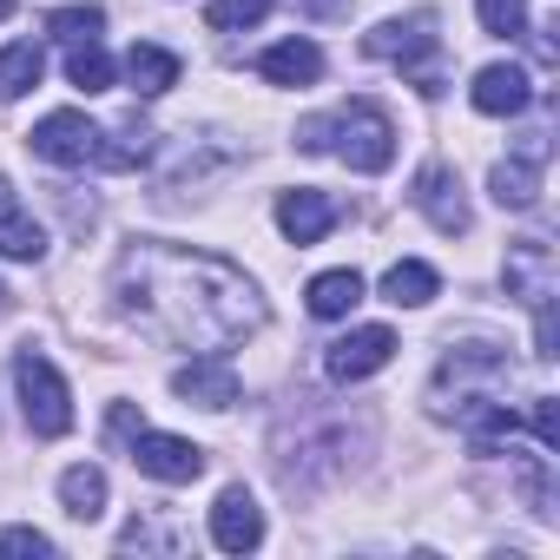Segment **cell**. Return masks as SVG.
<instances>
[{
	"instance_id": "8",
	"label": "cell",
	"mask_w": 560,
	"mask_h": 560,
	"mask_svg": "<svg viewBox=\"0 0 560 560\" xmlns=\"http://www.w3.org/2000/svg\"><path fill=\"white\" fill-rule=\"evenodd\" d=\"M508 370H514V363H508L501 343H448V357H442V383H455V402H462V396H488ZM442 409H448V402H435V416H442Z\"/></svg>"
},
{
	"instance_id": "29",
	"label": "cell",
	"mask_w": 560,
	"mask_h": 560,
	"mask_svg": "<svg viewBox=\"0 0 560 560\" xmlns=\"http://www.w3.org/2000/svg\"><path fill=\"white\" fill-rule=\"evenodd\" d=\"M0 553H54V540L40 527H0Z\"/></svg>"
},
{
	"instance_id": "25",
	"label": "cell",
	"mask_w": 560,
	"mask_h": 560,
	"mask_svg": "<svg viewBox=\"0 0 560 560\" xmlns=\"http://www.w3.org/2000/svg\"><path fill=\"white\" fill-rule=\"evenodd\" d=\"M100 27H106V8H93V0H86V8H54L47 14V34L54 40H100Z\"/></svg>"
},
{
	"instance_id": "6",
	"label": "cell",
	"mask_w": 560,
	"mask_h": 560,
	"mask_svg": "<svg viewBox=\"0 0 560 560\" xmlns=\"http://www.w3.org/2000/svg\"><path fill=\"white\" fill-rule=\"evenodd\" d=\"M27 145H34V159H47V165H93L100 159V126L86 119V113H47L34 132H27Z\"/></svg>"
},
{
	"instance_id": "11",
	"label": "cell",
	"mask_w": 560,
	"mask_h": 560,
	"mask_svg": "<svg viewBox=\"0 0 560 560\" xmlns=\"http://www.w3.org/2000/svg\"><path fill=\"white\" fill-rule=\"evenodd\" d=\"M468 100H475V113H488V119H514V113H527V100H534V80H527V67H514V60H494V67H481V73H475Z\"/></svg>"
},
{
	"instance_id": "14",
	"label": "cell",
	"mask_w": 560,
	"mask_h": 560,
	"mask_svg": "<svg viewBox=\"0 0 560 560\" xmlns=\"http://www.w3.org/2000/svg\"><path fill=\"white\" fill-rule=\"evenodd\" d=\"M337 218H343V205L330 191H311V185H298V191L277 198V231H284L291 244H317Z\"/></svg>"
},
{
	"instance_id": "30",
	"label": "cell",
	"mask_w": 560,
	"mask_h": 560,
	"mask_svg": "<svg viewBox=\"0 0 560 560\" xmlns=\"http://www.w3.org/2000/svg\"><path fill=\"white\" fill-rule=\"evenodd\" d=\"M14 8H21V0H0V21H8V14H14Z\"/></svg>"
},
{
	"instance_id": "15",
	"label": "cell",
	"mask_w": 560,
	"mask_h": 560,
	"mask_svg": "<svg viewBox=\"0 0 560 560\" xmlns=\"http://www.w3.org/2000/svg\"><path fill=\"white\" fill-rule=\"evenodd\" d=\"M257 73L270 86H311V80H324V47L317 40H277L257 54Z\"/></svg>"
},
{
	"instance_id": "2",
	"label": "cell",
	"mask_w": 560,
	"mask_h": 560,
	"mask_svg": "<svg viewBox=\"0 0 560 560\" xmlns=\"http://www.w3.org/2000/svg\"><path fill=\"white\" fill-rule=\"evenodd\" d=\"M298 152H337L350 172H389L396 165V119L376 106V100H350L324 119H304L298 126Z\"/></svg>"
},
{
	"instance_id": "27",
	"label": "cell",
	"mask_w": 560,
	"mask_h": 560,
	"mask_svg": "<svg viewBox=\"0 0 560 560\" xmlns=\"http://www.w3.org/2000/svg\"><path fill=\"white\" fill-rule=\"evenodd\" d=\"M270 8H277V0H211V14H205V21H211L218 34H237V27H257Z\"/></svg>"
},
{
	"instance_id": "22",
	"label": "cell",
	"mask_w": 560,
	"mask_h": 560,
	"mask_svg": "<svg viewBox=\"0 0 560 560\" xmlns=\"http://www.w3.org/2000/svg\"><path fill=\"white\" fill-rule=\"evenodd\" d=\"M47 73V47L40 40H14V47H0V100H21L34 93Z\"/></svg>"
},
{
	"instance_id": "20",
	"label": "cell",
	"mask_w": 560,
	"mask_h": 560,
	"mask_svg": "<svg viewBox=\"0 0 560 560\" xmlns=\"http://www.w3.org/2000/svg\"><path fill=\"white\" fill-rule=\"evenodd\" d=\"M126 80H132V93L139 100H159V93H172L178 86V54H165V47H132L126 54Z\"/></svg>"
},
{
	"instance_id": "5",
	"label": "cell",
	"mask_w": 560,
	"mask_h": 560,
	"mask_svg": "<svg viewBox=\"0 0 560 560\" xmlns=\"http://www.w3.org/2000/svg\"><path fill=\"white\" fill-rule=\"evenodd\" d=\"M126 455H132L139 475H152V481H165V488H185V481L205 475V448H198V442H185V435H159V429H145V422L126 435Z\"/></svg>"
},
{
	"instance_id": "16",
	"label": "cell",
	"mask_w": 560,
	"mask_h": 560,
	"mask_svg": "<svg viewBox=\"0 0 560 560\" xmlns=\"http://www.w3.org/2000/svg\"><path fill=\"white\" fill-rule=\"evenodd\" d=\"M0 257H14V264H40L47 257V231L21 211L8 178H0Z\"/></svg>"
},
{
	"instance_id": "26",
	"label": "cell",
	"mask_w": 560,
	"mask_h": 560,
	"mask_svg": "<svg viewBox=\"0 0 560 560\" xmlns=\"http://www.w3.org/2000/svg\"><path fill=\"white\" fill-rule=\"evenodd\" d=\"M475 14H481V34H494V40L527 34V0H475Z\"/></svg>"
},
{
	"instance_id": "17",
	"label": "cell",
	"mask_w": 560,
	"mask_h": 560,
	"mask_svg": "<svg viewBox=\"0 0 560 560\" xmlns=\"http://www.w3.org/2000/svg\"><path fill=\"white\" fill-rule=\"evenodd\" d=\"M435 291H442V277H435V264H422V257H402V264L383 270V298H389L396 311H422Z\"/></svg>"
},
{
	"instance_id": "10",
	"label": "cell",
	"mask_w": 560,
	"mask_h": 560,
	"mask_svg": "<svg viewBox=\"0 0 560 560\" xmlns=\"http://www.w3.org/2000/svg\"><path fill=\"white\" fill-rule=\"evenodd\" d=\"M389 357H396V330L363 324V330H350V337H337V343H330L324 370H330V383H363V376L389 370Z\"/></svg>"
},
{
	"instance_id": "18",
	"label": "cell",
	"mask_w": 560,
	"mask_h": 560,
	"mask_svg": "<svg viewBox=\"0 0 560 560\" xmlns=\"http://www.w3.org/2000/svg\"><path fill=\"white\" fill-rule=\"evenodd\" d=\"M311 317L317 324H337V317H350L357 304H363V277L357 270H324V277H311Z\"/></svg>"
},
{
	"instance_id": "24",
	"label": "cell",
	"mask_w": 560,
	"mask_h": 560,
	"mask_svg": "<svg viewBox=\"0 0 560 560\" xmlns=\"http://www.w3.org/2000/svg\"><path fill=\"white\" fill-rule=\"evenodd\" d=\"M67 80H73L80 93H106V86H113L106 47H100V40H73V47H67Z\"/></svg>"
},
{
	"instance_id": "21",
	"label": "cell",
	"mask_w": 560,
	"mask_h": 560,
	"mask_svg": "<svg viewBox=\"0 0 560 560\" xmlns=\"http://www.w3.org/2000/svg\"><path fill=\"white\" fill-rule=\"evenodd\" d=\"M488 191H494V205L501 211H527L534 198H540V159H501L494 165V178H488Z\"/></svg>"
},
{
	"instance_id": "7",
	"label": "cell",
	"mask_w": 560,
	"mask_h": 560,
	"mask_svg": "<svg viewBox=\"0 0 560 560\" xmlns=\"http://www.w3.org/2000/svg\"><path fill=\"white\" fill-rule=\"evenodd\" d=\"M435 47H442V34H435V14L429 8H416V14L383 21L376 34H363V54L370 60H389V67H422Z\"/></svg>"
},
{
	"instance_id": "9",
	"label": "cell",
	"mask_w": 560,
	"mask_h": 560,
	"mask_svg": "<svg viewBox=\"0 0 560 560\" xmlns=\"http://www.w3.org/2000/svg\"><path fill=\"white\" fill-rule=\"evenodd\" d=\"M409 205L442 231V237H462L468 231V198H462V178L435 159V165H422L416 172V191H409Z\"/></svg>"
},
{
	"instance_id": "1",
	"label": "cell",
	"mask_w": 560,
	"mask_h": 560,
	"mask_svg": "<svg viewBox=\"0 0 560 560\" xmlns=\"http://www.w3.org/2000/svg\"><path fill=\"white\" fill-rule=\"evenodd\" d=\"M113 304L126 324H139L152 343L172 350H231L250 330H264V298L257 284L211 257V250H185V244H159V237H132L113 264Z\"/></svg>"
},
{
	"instance_id": "4",
	"label": "cell",
	"mask_w": 560,
	"mask_h": 560,
	"mask_svg": "<svg viewBox=\"0 0 560 560\" xmlns=\"http://www.w3.org/2000/svg\"><path fill=\"white\" fill-rule=\"evenodd\" d=\"M14 389H21V409H27V429L34 435H67L73 429V396H67V376L27 343V350H14Z\"/></svg>"
},
{
	"instance_id": "23",
	"label": "cell",
	"mask_w": 560,
	"mask_h": 560,
	"mask_svg": "<svg viewBox=\"0 0 560 560\" xmlns=\"http://www.w3.org/2000/svg\"><path fill=\"white\" fill-rule=\"evenodd\" d=\"M60 501H67L73 521H100V514H106V475H100L93 462L67 468V475H60Z\"/></svg>"
},
{
	"instance_id": "28",
	"label": "cell",
	"mask_w": 560,
	"mask_h": 560,
	"mask_svg": "<svg viewBox=\"0 0 560 560\" xmlns=\"http://www.w3.org/2000/svg\"><path fill=\"white\" fill-rule=\"evenodd\" d=\"M527 429H534L540 448H560V402H553V396H534V402H527Z\"/></svg>"
},
{
	"instance_id": "3",
	"label": "cell",
	"mask_w": 560,
	"mask_h": 560,
	"mask_svg": "<svg viewBox=\"0 0 560 560\" xmlns=\"http://www.w3.org/2000/svg\"><path fill=\"white\" fill-rule=\"evenodd\" d=\"M501 277H508V298L534 311V357H553V291H560V257H553V244L547 237L508 244Z\"/></svg>"
},
{
	"instance_id": "13",
	"label": "cell",
	"mask_w": 560,
	"mask_h": 560,
	"mask_svg": "<svg viewBox=\"0 0 560 560\" xmlns=\"http://www.w3.org/2000/svg\"><path fill=\"white\" fill-rule=\"evenodd\" d=\"M211 540H218L224 553H250V547L264 540V508L250 501V488H224V494L211 501Z\"/></svg>"
},
{
	"instance_id": "12",
	"label": "cell",
	"mask_w": 560,
	"mask_h": 560,
	"mask_svg": "<svg viewBox=\"0 0 560 560\" xmlns=\"http://www.w3.org/2000/svg\"><path fill=\"white\" fill-rule=\"evenodd\" d=\"M172 396H185V402H198V409H231V402H237V370H231V357H224V350L191 357V363L172 376Z\"/></svg>"
},
{
	"instance_id": "19",
	"label": "cell",
	"mask_w": 560,
	"mask_h": 560,
	"mask_svg": "<svg viewBox=\"0 0 560 560\" xmlns=\"http://www.w3.org/2000/svg\"><path fill=\"white\" fill-rule=\"evenodd\" d=\"M152 152H159V132L152 126H119V132H100V159L93 165H106V172H139V165H152Z\"/></svg>"
}]
</instances>
